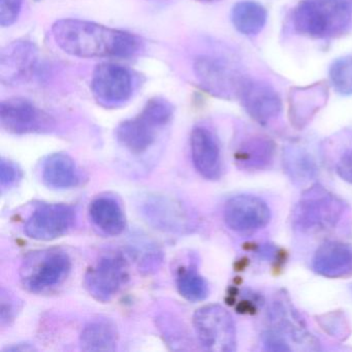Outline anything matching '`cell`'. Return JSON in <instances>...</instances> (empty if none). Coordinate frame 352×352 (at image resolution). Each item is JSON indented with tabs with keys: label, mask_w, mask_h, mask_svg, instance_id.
Segmentation results:
<instances>
[{
	"label": "cell",
	"mask_w": 352,
	"mask_h": 352,
	"mask_svg": "<svg viewBox=\"0 0 352 352\" xmlns=\"http://www.w3.org/2000/svg\"><path fill=\"white\" fill-rule=\"evenodd\" d=\"M224 221L230 230L249 234L265 228L271 219V210L265 201L250 195L232 197L224 206Z\"/></svg>",
	"instance_id": "12"
},
{
	"label": "cell",
	"mask_w": 352,
	"mask_h": 352,
	"mask_svg": "<svg viewBox=\"0 0 352 352\" xmlns=\"http://www.w3.org/2000/svg\"><path fill=\"white\" fill-rule=\"evenodd\" d=\"M236 98L240 100L247 114L259 124H267L281 114V98L265 82L244 78Z\"/></svg>",
	"instance_id": "13"
},
{
	"label": "cell",
	"mask_w": 352,
	"mask_h": 352,
	"mask_svg": "<svg viewBox=\"0 0 352 352\" xmlns=\"http://www.w3.org/2000/svg\"><path fill=\"white\" fill-rule=\"evenodd\" d=\"M174 115V107L162 98H153L148 100L140 116L153 125L155 129L166 126Z\"/></svg>",
	"instance_id": "27"
},
{
	"label": "cell",
	"mask_w": 352,
	"mask_h": 352,
	"mask_svg": "<svg viewBox=\"0 0 352 352\" xmlns=\"http://www.w3.org/2000/svg\"><path fill=\"white\" fill-rule=\"evenodd\" d=\"M52 34L63 52L80 58L131 57L141 49V41L133 34L84 20H58Z\"/></svg>",
	"instance_id": "1"
},
{
	"label": "cell",
	"mask_w": 352,
	"mask_h": 352,
	"mask_svg": "<svg viewBox=\"0 0 352 352\" xmlns=\"http://www.w3.org/2000/svg\"><path fill=\"white\" fill-rule=\"evenodd\" d=\"M72 261L60 249H44L30 253L20 267L24 288L40 294L60 285L71 273Z\"/></svg>",
	"instance_id": "4"
},
{
	"label": "cell",
	"mask_w": 352,
	"mask_h": 352,
	"mask_svg": "<svg viewBox=\"0 0 352 352\" xmlns=\"http://www.w3.org/2000/svg\"><path fill=\"white\" fill-rule=\"evenodd\" d=\"M0 319L1 325L10 324L17 316L18 302L9 292H6L5 288L1 290V300H0Z\"/></svg>",
	"instance_id": "30"
},
{
	"label": "cell",
	"mask_w": 352,
	"mask_h": 352,
	"mask_svg": "<svg viewBox=\"0 0 352 352\" xmlns=\"http://www.w3.org/2000/svg\"><path fill=\"white\" fill-rule=\"evenodd\" d=\"M351 25L352 0H302L294 10V30L309 38H338Z\"/></svg>",
	"instance_id": "2"
},
{
	"label": "cell",
	"mask_w": 352,
	"mask_h": 352,
	"mask_svg": "<svg viewBox=\"0 0 352 352\" xmlns=\"http://www.w3.org/2000/svg\"><path fill=\"white\" fill-rule=\"evenodd\" d=\"M283 302H277L274 305L271 311V320L273 322L274 333L283 340H292L296 345H310L313 337L307 331L304 323L300 320L296 312ZM287 342V341H286ZM288 343V342H287ZM289 344V343H288Z\"/></svg>",
	"instance_id": "20"
},
{
	"label": "cell",
	"mask_w": 352,
	"mask_h": 352,
	"mask_svg": "<svg viewBox=\"0 0 352 352\" xmlns=\"http://www.w3.org/2000/svg\"><path fill=\"white\" fill-rule=\"evenodd\" d=\"M176 283L179 294L189 302H201L209 294L207 281L195 267L181 269L177 276Z\"/></svg>",
	"instance_id": "25"
},
{
	"label": "cell",
	"mask_w": 352,
	"mask_h": 352,
	"mask_svg": "<svg viewBox=\"0 0 352 352\" xmlns=\"http://www.w3.org/2000/svg\"><path fill=\"white\" fill-rule=\"evenodd\" d=\"M22 178V172L17 164L3 158L0 164V183L3 188H9L17 184Z\"/></svg>",
	"instance_id": "31"
},
{
	"label": "cell",
	"mask_w": 352,
	"mask_h": 352,
	"mask_svg": "<svg viewBox=\"0 0 352 352\" xmlns=\"http://www.w3.org/2000/svg\"><path fill=\"white\" fill-rule=\"evenodd\" d=\"M329 79L338 94L351 96L352 57H343L336 60L329 69Z\"/></svg>",
	"instance_id": "28"
},
{
	"label": "cell",
	"mask_w": 352,
	"mask_h": 352,
	"mask_svg": "<svg viewBox=\"0 0 352 352\" xmlns=\"http://www.w3.org/2000/svg\"><path fill=\"white\" fill-rule=\"evenodd\" d=\"M345 211V204L323 187L309 189L292 213V228L304 234L323 232L336 226Z\"/></svg>",
	"instance_id": "3"
},
{
	"label": "cell",
	"mask_w": 352,
	"mask_h": 352,
	"mask_svg": "<svg viewBox=\"0 0 352 352\" xmlns=\"http://www.w3.org/2000/svg\"><path fill=\"white\" fill-rule=\"evenodd\" d=\"M89 215L94 226L108 236H118L126 228L124 212L113 197H100L92 201Z\"/></svg>",
	"instance_id": "19"
},
{
	"label": "cell",
	"mask_w": 352,
	"mask_h": 352,
	"mask_svg": "<svg viewBox=\"0 0 352 352\" xmlns=\"http://www.w3.org/2000/svg\"><path fill=\"white\" fill-rule=\"evenodd\" d=\"M76 221V211L65 204H45L30 216L24 232L28 238L52 241L67 234Z\"/></svg>",
	"instance_id": "10"
},
{
	"label": "cell",
	"mask_w": 352,
	"mask_h": 352,
	"mask_svg": "<svg viewBox=\"0 0 352 352\" xmlns=\"http://www.w3.org/2000/svg\"><path fill=\"white\" fill-rule=\"evenodd\" d=\"M193 69L206 91L224 100L238 96L239 88L245 78L226 59L209 55L197 57Z\"/></svg>",
	"instance_id": "6"
},
{
	"label": "cell",
	"mask_w": 352,
	"mask_h": 352,
	"mask_svg": "<svg viewBox=\"0 0 352 352\" xmlns=\"http://www.w3.org/2000/svg\"><path fill=\"white\" fill-rule=\"evenodd\" d=\"M38 47L28 40L10 43L0 53V81L14 87L28 83L38 67Z\"/></svg>",
	"instance_id": "9"
},
{
	"label": "cell",
	"mask_w": 352,
	"mask_h": 352,
	"mask_svg": "<svg viewBox=\"0 0 352 352\" xmlns=\"http://www.w3.org/2000/svg\"><path fill=\"white\" fill-rule=\"evenodd\" d=\"M193 325L199 343L213 352H234L236 331L230 313L217 304L201 307L193 315Z\"/></svg>",
	"instance_id": "5"
},
{
	"label": "cell",
	"mask_w": 352,
	"mask_h": 352,
	"mask_svg": "<svg viewBox=\"0 0 352 352\" xmlns=\"http://www.w3.org/2000/svg\"><path fill=\"white\" fill-rule=\"evenodd\" d=\"M91 90L98 104L116 108L126 102L133 94V78L126 67L116 63L98 65L94 69Z\"/></svg>",
	"instance_id": "8"
},
{
	"label": "cell",
	"mask_w": 352,
	"mask_h": 352,
	"mask_svg": "<svg viewBox=\"0 0 352 352\" xmlns=\"http://www.w3.org/2000/svg\"><path fill=\"white\" fill-rule=\"evenodd\" d=\"M23 0H0V25H13L21 13Z\"/></svg>",
	"instance_id": "29"
},
{
	"label": "cell",
	"mask_w": 352,
	"mask_h": 352,
	"mask_svg": "<svg viewBox=\"0 0 352 352\" xmlns=\"http://www.w3.org/2000/svg\"><path fill=\"white\" fill-rule=\"evenodd\" d=\"M144 213L150 222L164 230H180L186 226L185 212L174 201L164 197H154L146 201Z\"/></svg>",
	"instance_id": "21"
},
{
	"label": "cell",
	"mask_w": 352,
	"mask_h": 352,
	"mask_svg": "<svg viewBox=\"0 0 352 352\" xmlns=\"http://www.w3.org/2000/svg\"><path fill=\"white\" fill-rule=\"evenodd\" d=\"M312 267L323 277L345 278L352 275L351 245L341 242L321 245L313 257Z\"/></svg>",
	"instance_id": "16"
},
{
	"label": "cell",
	"mask_w": 352,
	"mask_h": 352,
	"mask_svg": "<svg viewBox=\"0 0 352 352\" xmlns=\"http://www.w3.org/2000/svg\"><path fill=\"white\" fill-rule=\"evenodd\" d=\"M267 10L256 1H241L232 11V21L236 30L245 36H256L267 23Z\"/></svg>",
	"instance_id": "23"
},
{
	"label": "cell",
	"mask_w": 352,
	"mask_h": 352,
	"mask_svg": "<svg viewBox=\"0 0 352 352\" xmlns=\"http://www.w3.org/2000/svg\"><path fill=\"white\" fill-rule=\"evenodd\" d=\"M118 343V331L111 321L94 320L82 329L80 344L85 351H114Z\"/></svg>",
	"instance_id": "22"
},
{
	"label": "cell",
	"mask_w": 352,
	"mask_h": 352,
	"mask_svg": "<svg viewBox=\"0 0 352 352\" xmlns=\"http://www.w3.org/2000/svg\"><path fill=\"white\" fill-rule=\"evenodd\" d=\"M190 149L197 172L208 180H218L222 173L221 152L213 133L203 126L193 129Z\"/></svg>",
	"instance_id": "14"
},
{
	"label": "cell",
	"mask_w": 352,
	"mask_h": 352,
	"mask_svg": "<svg viewBox=\"0 0 352 352\" xmlns=\"http://www.w3.org/2000/svg\"><path fill=\"white\" fill-rule=\"evenodd\" d=\"M274 145L265 139L249 140L236 152V162L248 170H261L272 164Z\"/></svg>",
	"instance_id": "24"
},
{
	"label": "cell",
	"mask_w": 352,
	"mask_h": 352,
	"mask_svg": "<svg viewBox=\"0 0 352 352\" xmlns=\"http://www.w3.org/2000/svg\"><path fill=\"white\" fill-rule=\"evenodd\" d=\"M199 3H214V1H218V0H197Z\"/></svg>",
	"instance_id": "34"
},
{
	"label": "cell",
	"mask_w": 352,
	"mask_h": 352,
	"mask_svg": "<svg viewBox=\"0 0 352 352\" xmlns=\"http://www.w3.org/2000/svg\"><path fill=\"white\" fill-rule=\"evenodd\" d=\"M284 166L290 178L296 183H307L315 178L316 164L307 152L300 149L289 150L285 154Z\"/></svg>",
	"instance_id": "26"
},
{
	"label": "cell",
	"mask_w": 352,
	"mask_h": 352,
	"mask_svg": "<svg viewBox=\"0 0 352 352\" xmlns=\"http://www.w3.org/2000/svg\"><path fill=\"white\" fill-rule=\"evenodd\" d=\"M327 98L329 88L324 82L306 87L292 88L288 96L289 118L292 124L298 127L305 126L325 106Z\"/></svg>",
	"instance_id": "15"
},
{
	"label": "cell",
	"mask_w": 352,
	"mask_h": 352,
	"mask_svg": "<svg viewBox=\"0 0 352 352\" xmlns=\"http://www.w3.org/2000/svg\"><path fill=\"white\" fill-rule=\"evenodd\" d=\"M127 278V267L124 259L118 254L100 257L85 275L84 285L100 302H109L119 292Z\"/></svg>",
	"instance_id": "11"
},
{
	"label": "cell",
	"mask_w": 352,
	"mask_h": 352,
	"mask_svg": "<svg viewBox=\"0 0 352 352\" xmlns=\"http://www.w3.org/2000/svg\"><path fill=\"white\" fill-rule=\"evenodd\" d=\"M34 350H36V348H34V346L30 345V344L22 343V344H17V345L10 346V347L6 348L5 351L24 352V351H34Z\"/></svg>",
	"instance_id": "33"
},
{
	"label": "cell",
	"mask_w": 352,
	"mask_h": 352,
	"mask_svg": "<svg viewBox=\"0 0 352 352\" xmlns=\"http://www.w3.org/2000/svg\"><path fill=\"white\" fill-rule=\"evenodd\" d=\"M42 176L47 186L59 190L77 187L81 181L75 160L65 153L48 156L43 164Z\"/></svg>",
	"instance_id": "17"
},
{
	"label": "cell",
	"mask_w": 352,
	"mask_h": 352,
	"mask_svg": "<svg viewBox=\"0 0 352 352\" xmlns=\"http://www.w3.org/2000/svg\"><path fill=\"white\" fill-rule=\"evenodd\" d=\"M337 173L343 180L352 184V151L347 152L340 158L337 164Z\"/></svg>",
	"instance_id": "32"
},
{
	"label": "cell",
	"mask_w": 352,
	"mask_h": 352,
	"mask_svg": "<svg viewBox=\"0 0 352 352\" xmlns=\"http://www.w3.org/2000/svg\"><path fill=\"white\" fill-rule=\"evenodd\" d=\"M0 122L14 135L44 133L54 126L50 115L23 98H12L0 104Z\"/></svg>",
	"instance_id": "7"
},
{
	"label": "cell",
	"mask_w": 352,
	"mask_h": 352,
	"mask_svg": "<svg viewBox=\"0 0 352 352\" xmlns=\"http://www.w3.org/2000/svg\"><path fill=\"white\" fill-rule=\"evenodd\" d=\"M157 129L141 116L124 121L116 129L119 143L133 154H143L153 145Z\"/></svg>",
	"instance_id": "18"
}]
</instances>
